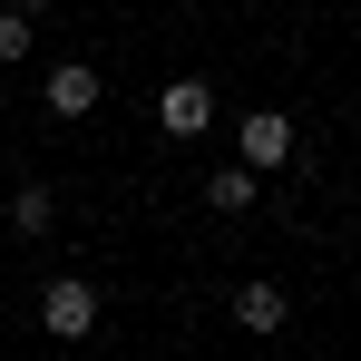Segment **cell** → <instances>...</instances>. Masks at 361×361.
I'll return each instance as SVG.
<instances>
[{
  "mask_svg": "<svg viewBox=\"0 0 361 361\" xmlns=\"http://www.w3.org/2000/svg\"><path fill=\"white\" fill-rule=\"evenodd\" d=\"M235 157L254 176H283V166H302V127L283 118V108H244L235 118Z\"/></svg>",
  "mask_w": 361,
  "mask_h": 361,
  "instance_id": "cell-1",
  "label": "cell"
},
{
  "mask_svg": "<svg viewBox=\"0 0 361 361\" xmlns=\"http://www.w3.org/2000/svg\"><path fill=\"white\" fill-rule=\"evenodd\" d=\"M39 332H49V342H88V332H98V283H88V274L39 283Z\"/></svg>",
  "mask_w": 361,
  "mask_h": 361,
  "instance_id": "cell-2",
  "label": "cell"
},
{
  "mask_svg": "<svg viewBox=\"0 0 361 361\" xmlns=\"http://www.w3.org/2000/svg\"><path fill=\"white\" fill-rule=\"evenodd\" d=\"M39 98H49V118H59V127H78V118H98L108 78H98V59H49V78H39Z\"/></svg>",
  "mask_w": 361,
  "mask_h": 361,
  "instance_id": "cell-3",
  "label": "cell"
},
{
  "mask_svg": "<svg viewBox=\"0 0 361 361\" xmlns=\"http://www.w3.org/2000/svg\"><path fill=\"white\" fill-rule=\"evenodd\" d=\"M205 127H215V88H205V78H166V88H157V137L195 147Z\"/></svg>",
  "mask_w": 361,
  "mask_h": 361,
  "instance_id": "cell-4",
  "label": "cell"
},
{
  "mask_svg": "<svg viewBox=\"0 0 361 361\" xmlns=\"http://www.w3.org/2000/svg\"><path fill=\"white\" fill-rule=\"evenodd\" d=\"M225 322H235V332H254V342H274V332L293 322V293L254 274V283H235V293H225Z\"/></svg>",
  "mask_w": 361,
  "mask_h": 361,
  "instance_id": "cell-5",
  "label": "cell"
},
{
  "mask_svg": "<svg viewBox=\"0 0 361 361\" xmlns=\"http://www.w3.org/2000/svg\"><path fill=\"white\" fill-rule=\"evenodd\" d=\"M10 225H20V244L59 235V195H49V185H20V195H10Z\"/></svg>",
  "mask_w": 361,
  "mask_h": 361,
  "instance_id": "cell-6",
  "label": "cell"
},
{
  "mask_svg": "<svg viewBox=\"0 0 361 361\" xmlns=\"http://www.w3.org/2000/svg\"><path fill=\"white\" fill-rule=\"evenodd\" d=\"M205 205H215V215H254V166H215V176H205Z\"/></svg>",
  "mask_w": 361,
  "mask_h": 361,
  "instance_id": "cell-7",
  "label": "cell"
},
{
  "mask_svg": "<svg viewBox=\"0 0 361 361\" xmlns=\"http://www.w3.org/2000/svg\"><path fill=\"white\" fill-rule=\"evenodd\" d=\"M30 39H39V30H30V10L10 0V10H0V59H30Z\"/></svg>",
  "mask_w": 361,
  "mask_h": 361,
  "instance_id": "cell-8",
  "label": "cell"
},
{
  "mask_svg": "<svg viewBox=\"0 0 361 361\" xmlns=\"http://www.w3.org/2000/svg\"><path fill=\"white\" fill-rule=\"evenodd\" d=\"M20 10H39V0H20Z\"/></svg>",
  "mask_w": 361,
  "mask_h": 361,
  "instance_id": "cell-9",
  "label": "cell"
}]
</instances>
